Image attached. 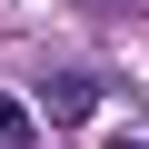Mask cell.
<instances>
[{
    "mask_svg": "<svg viewBox=\"0 0 149 149\" xmlns=\"http://www.w3.org/2000/svg\"><path fill=\"white\" fill-rule=\"evenodd\" d=\"M40 139V119H30V100H0V149H30Z\"/></svg>",
    "mask_w": 149,
    "mask_h": 149,
    "instance_id": "cell-1",
    "label": "cell"
}]
</instances>
